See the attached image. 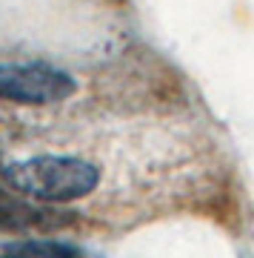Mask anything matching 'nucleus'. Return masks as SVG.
<instances>
[{
    "instance_id": "3",
    "label": "nucleus",
    "mask_w": 254,
    "mask_h": 258,
    "mask_svg": "<svg viewBox=\"0 0 254 258\" xmlns=\"http://www.w3.org/2000/svg\"><path fill=\"white\" fill-rule=\"evenodd\" d=\"M69 218L63 212L35 207L20 195L0 189V232H9V235H23V232H35V230L43 232V230H57Z\"/></svg>"
},
{
    "instance_id": "1",
    "label": "nucleus",
    "mask_w": 254,
    "mask_h": 258,
    "mask_svg": "<svg viewBox=\"0 0 254 258\" xmlns=\"http://www.w3.org/2000/svg\"><path fill=\"white\" fill-rule=\"evenodd\" d=\"M3 178L20 195L40 201H77L100 184V169L74 155H35L9 164Z\"/></svg>"
},
{
    "instance_id": "4",
    "label": "nucleus",
    "mask_w": 254,
    "mask_h": 258,
    "mask_svg": "<svg viewBox=\"0 0 254 258\" xmlns=\"http://www.w3.org/2000/svg\"><path fill=\"white\" fill-rule=\"evenodd\" d=\"M3 258H29V255H23V252H18V255H3Z\"/></svg>"
},
{
    "instance_id": "2",
    "label": "nucleus",
    "mask_w": 254,
    "mask_h": 258,
    "mask_svg": "<svg viewBox=\"0 0 254 258\" xmlns=\"http://www.w3.org/2000/svg\"><path fill=\"white\" fill-rule=\"evenodd\" d=\"M77 83L69 72L46 63H0V101L43 106L74 95Z\"/></svg>"
}]
</instances>
